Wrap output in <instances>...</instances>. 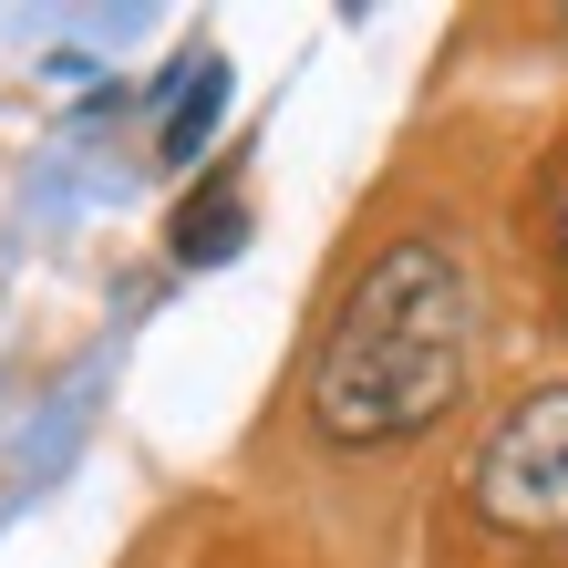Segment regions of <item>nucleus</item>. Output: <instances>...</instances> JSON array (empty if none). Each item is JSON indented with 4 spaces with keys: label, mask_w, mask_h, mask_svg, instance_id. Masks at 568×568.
<instances>
[{
    "label": "nucleus",
    "mask_w": 568,
    "mask_h": 568,
    "mask_svg": "<svg viewBox=\"0 0 568 568\" xmlns=\"http://www.w3.org/2000/svg\"><path fill=\"white\" fill-rule=\"evenodd\" d=\"M476 342H486V290L455 239L414 227V239L373 248L311 352V434L342 455L434 434L465 404Z\"/></svg>",
    "instance_id": "obj_1"
},
{
    "label": "nucleus",
    "mask_w": 568,
    "mask_h": 568,
    "mask_svg": "<svg viewBox=\"0 0 568 568\" xmlns=\"http://www.w3.org/2000/svg\"><path fill=\"white\" fill-rule=\"evenodd\" d=\"M465 507L496 538H568V383L517 393L465 465Z\"/></svg>",
    "instance_id": "obj_2"
},
{
    "label": "nucleus",
    "mask_w": 568,
    "mask_h": 568,
    "mask_svg": "<svg viewBox=\"0 0 568 568\" xmlns=\"http://www.w3.org/2000/svg\"><path fill=\"white\" fill-rule=\"evenodd\" d=\"M248 239V207H239V196H186V207H176V227H165V248H176L186 258V270H207V258H227V248H239Z\"/></svg>",
    "instance_id": "obj_3"
},
{
    "label": "nucleus",
    "mask_w": 568,
    "mask_h": 568,
    "mask_svg": "<svg viewBox=\"0 0 568 568\" xmlns=\"http://www.w3.org/2000/svg\"><path fill=\"white\" fill-rule=\"evenodd\" d=\"M217 104H227V73H217V62H196V104H186L176 124H165V165H186L196 145H207V124H217Z\"/></svg>",
    "instance_id": "obj_4"
},
{
    "label": "nucleus",
    "mask_w": 568,
    "mask_h": 568,
    "mask_svg": "<svg viewBox=\"0 0 568 568\" xmlns=\"http://www.w3.org/2000/svg\"><path fill=\"white\" fill-rule=\"evenodd\" d=\"M548 239H558V270H568V186H558V217H548Z\"/></svg>",
    "instance_id": "obj_5"
},
{
    "label": "nucleus",
    "mask_w": 568,
    "mask_h": 568,
    "mask_svg": "<svg viewBox=\"0 0 568 568\" xmlns=\"http://www.w3.org/2000/svg\"><path fill=\"white\" fill-rule=\"evenodd\" d=\"M558 21H568V11H558Z\"/></svg>",
    "instance_id": "obj_6"
}]
</instances>
